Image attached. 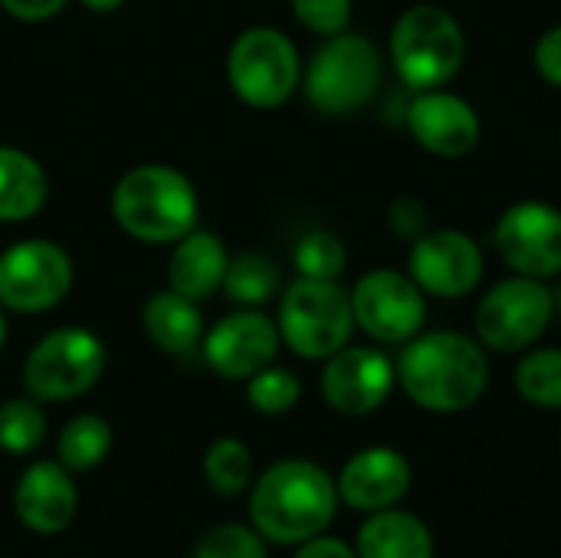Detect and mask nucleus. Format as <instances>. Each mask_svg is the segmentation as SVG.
Here are the masks:
<instances>
[{"mask_svg": "<svg viewBox=\"0 0 561 558\" xmlns=\"http://www.w3.org/2000/svg\"><path fill=\"white\" fill-rule=\"evenodd\" d=\"M394 372L404 395L431 414H460L490 388L486 349L480 339L450 329L417 332L404 342Z\"/></svg>", "mask_w": 561, "mask_h": 558, "instance_id": "f257e3e1", "label": "nucleus"}, {"mask_svg": "<svg viewBox=\"0 0 561 558\" xmlns=\"http://www.w3.org/2000/svg\"><path fill=\"white\" fill-rule=\"evenodd\" d=\"M335 510L332 474L302 457L270 464L250 487V526L273 546H299L325 533Z\"/></svg>", "mask_w": 561, "mask_h": 558, "instance_id": "f03ea898", "label": "nucleus"}, {"mask_svg": "<svg viewBox=\"0 0 561 558\" xmlns=\"http://www.w3.org/2000/svg\"><path fill=\"white\" fill-rule=\"evenodd\" d=\"M112 217L138 243L171 247L197 227L201 197L194 181L161 161L128 168L112 187Z\"/></svg>", "mask_w": 561, "mask_h": 558, "instance_id": "7ed1b4c3", "label": "nucleus"}, {"mask_svg": "<svg viewBox=\"0 0 561 558\" xmlns=\"http://www.w3.org/2000/svg\"><path fill=\"white\" fill-rule=\"evenodd\" d=\"M388 53L411 89H444L467 62V33L450 10L414 3L394 20Z\"/></svg>", "mask_w": 561, "mask_h": 558, "instance_id": "20e7f679", "label": "nucleus"}, {"mask_svg": "<svg viewBox=\"0 0 561 558\" xmlns=\"http://www.w3.org/2000/svg\"><path fill=\"white\" fill-rule=\"evenodd\" d=\"M381 76V49L368 36L342 30L325 36V43L302 69V89L316 112L339 118L365 109L378 95Z\"/></svg>", "mask_w": 561, "mask_h": 558, "instance_id": "39448f33", "label": "nucleus"}, {"mask_svg": "<svg viewBox=\"0 0 561 558\" xmlns=\"http://www.w3.org/2000/svg\"><path fill=\"white\" fill-rule=\"evenodd\" d=\"M276 329L283 345L306 362H325L352 342L355 312L352 296L339 280L299 276L279 296Z\"/></svg>", "mask_w": 561, "mask_h": 558, "instance_id": "423d86ee", "label": "nucleus"}, {"mask_svg": "<svg viewBox=\"0 0 561 558\" xmlns=\"http://www.w3.org/2000/svg\"><path fill=\"white\" fill-rule=\"evenodd\" d=\"M108 368L105 342L82 326L46 332L23 362V388L43 405H66L89 395Z\"/></svg>", "mask_w": 561, "mask_h": 558, "instance_id": "0eeeda50", "label": "nucleus"}, {"mask_svg": "<svg viewBox=\"0 0 561 558\" xmlns=\"http://www.w3.org/2000/svg\"><path fill=\"white\" fill-rule=\"evenodd\" d=\"M227 82L250 109L270 112L286 105L302 86L296 43L276 26H247L227 49Z\"/></svg>", "mask_w": 561, "mask_h": 558, "instance_id": "6e6552de", "label": "nucleus"}, {"mask_svg": "<svg viewBox=\"0 0 561 558\" xmlns=\"http://www.w3.org/2000/svg\"><path fill=\"white\" fill-rule=\"evenodd\" d=\"M552 316H556V296L546 286V280L513 273L510 280L486 289V296L477 306L473 326L483 349L513 355V352H529L546 335Z\"/></svg>", "mask_w": 561, "mask_h": 558, "instance_id": "1a4fd4ad", "label": "nucleus"}, {"mask_svg": "<svg viewBox=\"0 0 561 558\" xmlns=\"http://www.w3.org/2000/svg\"><path fill=\"white\" fill-rule=\"evenodd\" d=\"M76 283L66 247L46 237H26L0 250V306L16 316L56 309Z\"/></svg>", "mask_w": 561, "mask_h": 558, "instance_id": "9d476101", "label": "nucleus"}, {"mask_svg": "<svg viewBox=\"0 0 561 558\" xmlns=\"http://www.w3.org/2000/svg\"><path fill=\"white\" fill-rule=\"evenodd\" d=\"M348 296L355 326L381 345H404L427 322V296L408 273L368 270Z\"/></svg>", "mask_w": 561, "mask_h": 558, "instance_id": "9b49d317", "label": "nucleus"}, {"mask_svg": "<svg viewBox=\"0 0 561 558\" xmlns=\"http://www.w3.org/2000/svg\"><path fill=\"white\" fill-rule=\"evenodd\" d=\"M493 247L500 260L533 280H552L561 273V210L546 201H519L506 207L493 227Z\"/></svg>", "mask_w": 561, "mask_h": 558, "instance_id": "f8f14e48", "label": "nucleus"}, {"mask_svg": "<svg viewBox=\"0 0 561 558\" xmlns=\"http://www.w3.org/2000/svg\"><path fill=\"white\" fill-rule=\"evenodd\" d=\"M480 243L454 227L421 234L408 250V276L434 299H463L483 283Z\"/></svg>", "mask_w": 561, "mask_h": 558, "instance_id": "ddd939ff", "label": "nucleus"}, {"mask_svg": "<svg viewBox=\"0 0 561 558\" xmlns=\"http://www.w3.org/2000/svg\"><path fill=\"white\" fill-rule=\"evenodd\" d=\"M394 362L375 345H345L325 358L319 388L332 411L345 418L375 414L394 391Z\"/></svg>", "mask_w": 561, "mask_h": 558, "instance_id": "4468645a", "label": "nucleus"}, {"mask_svg": "<svg viewBox=\"0 0 561 558\" xmlns=\"http://www.w3.org/2000/svg\"><path fill=\"white\" fill-rule=\"evenodd\" d=\"M279 345L283 339L276 319L260 309H237L204 332L201 352L210 372L224 382H247L276 362Z\"/></svg>", "mask_w": 561, "mask_h": 558, "instance_id": "2eb2a0df", "label": "nucleus"}, {"mask_svg": "<svg viewBox=\"0 0 561 558\" xmlns=\"http://www.w3.org/2000/svg\"><path fill=\"white\" fill-rule=\"evenodd\" d=\"M411 138L437 158H467L483 135L477 109L447 89H424L408 105Z\"/></svg>", "mask_w": 561, "mask_h": 558, "instance_id": "dca6fc26", "label": "nucleus"}, {"mask_svg": "<svg viewBox=\"0 0 561 558\" xmlns=\"http://www.w3.org/2000/svg\"><path fill=\"white\" fill-rule=\"evenodd\" d=\"M414 483L408 457L394 447H365L345 460L335 487L339 500L362 513H378L398 506Z\"/></svg>", "mask_w": 561, "mask_h": 558, "instance_id": "f3484780", "label": "nucleus"}, {"mask_svg": "<svg viewBox=\"0 0 561 558\" xmlns=\"http://www.w3.org/2000/svg\"><path fill=\"white\" fill-rule=\"evenodd\" d=\"M79 510V490L72 474L59 460L30 464L13 487V513L36 536L62 533Z\"/></svg>", "mask_w": 561, "mask_h": 558, "instance_id": "a211bd4d", "label": "nucleus"}, {"mask_svg": "<svg viewBox=\"0 0 561 558\" xmlns=\"http://www.w3.org/2000/svg\"><path fill=\"white\" fill-rule=\"evenodd\" d=\"M227 263H230V253H227L220 234L194 227L178 243H171L168 289L181 293L184 299L204 303L224 286Z\"/></svg>", "mask_w": 561, "mask_h": 558, "instance_id": "6ab92c4d", "label": "nucleus"}, {"mask_svg": "<svg viewBox=\"0 0 561 558\" xmlns=\"http://www.w3.org/2000/svg\"><path fill=\"white\" fill-rule=\"evenodd\" d=\"M141 329L158 352L174 355V358H184L194 349H201L204 332H207L204 316H201V303L184 299L174 289H154L145 299Z\"/></svg>", "mask_w": 561, "mask_h": 558, "instance_id": "aec40b11", "label": "nucleus"}, {"mask_svg": "<svg viewBox=\"0 0 561 558\" xmlns=\"http://www.w3.org/2000/svg\"><path fill=\"white\" fill-rule=\"evenodd\" d=\"M358 558H434V533L427 523L404 510H378L358 526Z\"/></svg>", "mask_w": 561, "mask_h": 558, "instance_id": "412c9836", "label": "nucleus"}, {"mask_svg": "<svg viewBox=\"0 0 561 558\" xmlns=\"http://www.w3.org/2000/svg\"><path fill=\"white\" fill-rule=\"evenodd\" d=\"M49 201L46 168L16 145H0V224H26Z\"/></svg>", "mask_w": 561, "mask_h": 558, "instance_id": "4be33fe9", "label": "nucleus"}, {"mask_svg": "<svg viewBox=\"0 0 561 558\" xmlns=\"http://www.w3.org/2000/svg\"><path fill=\"white\" fill-rule=\"evenodd\" d=\"M112 454V424L99 414H76L56 437V460L69 474H89Z\"/></svg>", "mask_w": 561, "mask_h": 558, "instance_id": "5701e85b", "label": "nucleus"}, {"mask_svg": "<svg viewBox=\"0 0 561 558\" xmlns=\"http://www.w3.org/2000/svg\"><path fill=\"white\" fill-rule=\"evenodd\" d=\"M279 283H283L279 266L270 257L243 250V253L230 257L220 289L240 309H260L263 303H270L279 293Z\"/></svg>", "mask_w": 561, "mask_h": 558, "instance_id": "b1692460", "label": "nucleus"}, {"mask_svg": "<svg viewBox=\"0 0 561 558\" xmlns=\"http://www.w3.org/2000/svg\"><path fill=\"white\" fill-rule=\"evenodd\" d=\"M204 480L207 487L233 500L253 487V454L240 437H220L204 451Z\"/></svg>", "mask_w": 561, "mask_h": 558, "instance_id": "393cba45", "label": "nucleus"}, {"mask_svg": "<svg viewBox=\"0 0 561 558\" xmlns=\"http://www.w3.org/2000/svg\"><path fill=\"white\" fill-rule=\"evenodd\" d=\"M46 414H43V401L23 395V398H7L0 405V451L23 457L33 454L43 441H46Z\"/></svg>", "mask_w": 561, "mask_h": 558, "instance_id": "a878e982", "label": "nucleus"}, {"mask_svg": "<svg viewBox=\"0 0 561 558\" xmlns=\"http://www.w3.org/2000/svg\"><path fill=\"white\" fill-rule=\"evenodd\" d=\"M516 391L533 408L561 411V349H533L516 365Z\"/></svg>", "mask_w": 561, "mask_h": 558, "instance_id": "bb28decb", "label": "nucleus"}, {"mask_svg": "<svg viewBox=\"0 0 561 558\" xmlns=\"http://www.w3.org/2000/svg\"><path fill=\"white\" fill-rule=\"evenodd\" d=\"M293 266L306 280H339L348 266V250L332 230H309L293 247Z\"/></svg>", "mask_w": 561, "mask_h": 558, "instance_id": "cd10ccee", "label": "nucleus"}, {"mask_svg": "<svg viewBox=\"0 0 561 558\" xmlns=\"http://www.w3.org/2000/svg\"><path fill=\"white\" fill-rule=\"evenodd\" d=\"M299 398H302V382L289 368L266 365L263 372L247 378V401L256 414L279 418V414L293 411L299 405Z\"/></svg>", "mask_w": 561, "mask_h": 558, "instance_id": "c85d7f7f", "label": "nucleus"}, {"mask_svg": "<svg viewBox=\"0 0 561 558\" xmlns=\"http://www.w3.org/2000/svg\"><path fill=\"white\" fill-rule=\"evenodd\" d=\"M191 558H266V539L243 523H224L210 529Z\"/></svg>", "mask_w": 561, "mask_h": 558, "instance_id": "c756f323", "label": "nucleus"}, {"mask_svg": "<svg viewBox=\"0 0 561 558\" xmlns=\"http://www.w3.org/2000/svg\"><path fill=\"white\" fill-rule=\"evenodd\" d=\"M293 16L316 36H335L348 30L355 0H289Z\"/></svg>", "mask_w": 561, "mask_h": 558, "instance_id": "7c9ffc66", "label": "nucleus"}, {"mask_svg": "<svg viewBox=\"0 0 561 558\" xmlns=\"http://www.w3.org/2000/svg\"><path fill=\"white\" fill-rule=\"evenodd\" d=\"M388 227H391L394 237L414 243L421 234L431 230V217H427L424 201H417V197H398L391 204V210H388Z\"/></svg>", "mask_w": 561, "mask_h": 558, "instance_id": "2f4dec72", "label": "nucleus"}, {"mask_svg": "<svg viewBox=\"0 0 561 558\" xmlns=\"http://www.w3.org/2000/svg\"><path fill=\"white\" fill-rule=\"evenodd\" d=\"M533 59H536L539 76H542L549 86L561 89V23L559 26H549V30L536 39Z\"/></svg>", "mask_w": 561, "mask_h": 558, "instance_id": "473e14b6", "label": "nucleus"}, {"mask_svg": "<svg viewBox=\"0 0 561 558\" xmlns=\"http://www.w3.org/2000/svg\"><path fill=\"white\" fill-rule=\"evenodd\" d=\"M69 0H0V7L20 23H46L66 10Z\"/></svg>", "mask_w": 561, "mask_h": 558, "instance_id": "72a5a7b5", "label": "nucleus"}, {"mask_svg": "<svg viewBox=\"0 0 561 558\" xmlns=\"http://www.w3.org/2000/svg\"><path fill=\"white\" fill-rule=\"evenodd\" d=\"M293 558H358V553H355V546H348L345 539H335V536L319 533V536L299 543Z\"/></svg>", "mask_w": 561, "mask_h": 558, "instance_id": "f704fd0d", "label": "nucleus"}, {"mask_svg": "<svg viewBox=\"0 0 561 558\" xmlns=\"http://www.w3.org/2000/svg\"><path fill=\"white\" fill-rule=\"evenodd\" d=\"M85 10H92V13H112V10H118L125 0H79Z\"/></svg>", "mask_w": 561, "mask_h": 558, "instance_id": "c9c22d12", "label": "nucleus"}, {"mask_svg": "<svg viewBox=\"0 0 561 558\" xmlns=\"http://www.w3.org/2000/svg\"><path fill=\"white\" fill-rule=\"evenodd\" d=\"M3 345H7V309L0 306V352H3Z\"/></svg>", "mask_w": 561, "mask_h": 558, "instance_id": "e433bc0d", "label": "nucleus"}]
</instances>
